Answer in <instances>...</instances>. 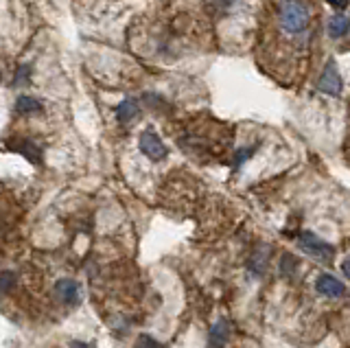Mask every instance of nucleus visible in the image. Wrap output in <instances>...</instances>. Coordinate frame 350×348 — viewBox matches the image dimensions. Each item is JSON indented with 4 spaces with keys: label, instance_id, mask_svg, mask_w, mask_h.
Instances as JSON below:
<instances>
[{
    "label": "nucleus",
    "instance_id": "obj_1",
    "mask_svg": "<svg viewBox=\"0 0 350 348\" xmlns=\"http://www.w3.org/2000/svg\"><path fill=\"white\" fill-rule=\"evenodd\" d=\"M278 18H280V25L284 29V34L298 36V34H304V31L309 29L311 12L302 0H282V3L278 5Z\"/></svg>",
    "mask_w": 350,
    "mask_h": 348
},
{
    "label": "nucleus",
    "instance_id": "obj_2",
    "mask_svg": "<svg viewBox=\"0 0 350 348\" xmlns=\"http://www.w3.org/2000/svg\"><path fill=\"white\" fill-rule=\"evenodd\" d=\"M298 243L306 254L315 260H320V263H331V260L335 258V245H331L313 232H300Z\"/></svg>",
    "mask_w": 350,
    "mask_h": 348
},
{
    "label": "nucleus",
    "instance_id": "obj_3",
    "mask_svg": "<svg viewBox=\"0 0 350 348\" xmlns=\"http://www.w3.org/2000/svg\"><path fill=\"white\" fill-rule=\"evenodd\" d=\"M138 147H140V151L145 154L149 160H153V162H158V160H164L169 156V149H167V145L162 143L160 140V136L153 132V129H145V132L140 134V138H138Z\"/></svg>",
    "mask_w": 350,
    "mask_h": 348
},
{
    "label": "nucleus",
    "instance_id": "obj_4",
    "mask_svg": "<svg viewBox=\"0 0 350 348\" xmlns=\"http://www.w3.org/2000/svg\"><path fill=\"white\" fill-rule=\"evenodd\" d=\"M317 90L326 92V94H333V96L342 92V77H339V70L335 66V62L326 64L322 77H320V81H317Z\"/></svg>",
    "mask_w": 350,
    "mask_h": 348
},
{
    "label": "nucleus",
    "instance_id": "obj_5",
    "mask_svg": "<svg viewBox=\"0 0 350 348\" xmlns=\"http://www.w3.org/2000/svg\"><path fill=\"white\" fill-rule=\"evenodd\" d=\"M55 296H57L64 304H77L81 300V287L79 282L72 278H62L55 282Z\"/></svg>",
    "mask_w": 350,
    "mask_h": 348
},
{
    "label": "nucleus",
    "instance_id": "obj_6",
    "mask_svg": "<svg viewBox=\"0 0 350 348\" xmlns=\"http://www.w3.org/2000/svg\"><path fill=\"white\" fill-rule=\"evenodd\" d=\"M230 335H232V324L226 318H219L208 331V348H226Z\"/></svg>",
    "mask_w": 350,
    "mask_h": 348
},
{
    "label": "nucleus",
    "instance_id": "obj_7",
    "mask_svg": "<svg viewBox=\"0 0 350 348\" xmlns=\"http://www.w3.org/2000/svg\"><path fill=\"white\" fill-rule=\"evenodd\" d=\"M315 289L317 293H322L326 298H342L346 293V285L342 280H337L331 274H320L315 280Z\"/></svg>",
    "mask_w": 350,
    "mask_h": 348
},
{
    "label": "nucleus",
    "instance_id": "obj_8",
    "mask_svg": "<svg viewBox=\"0 0 350 348\" xmlns=\"http://www.w3.org/2000/svg\"><path fill=\"white\" fill-rule=\"evenodd\" d=\"M267 258H269V247H267V245L256 247V250H254V254H252V258H250V269H252V274L260 276L262 271L267 269Z\"/></svg>",
    "mask_w": 350,
    "mask_h": 348
},
{
    "label": "nucleus",
    "instance_id": "obj_9",
    "mask_svg": "<svg viewBox=\"0 0 350 348\" xmlns=\"http://www.w3.org/2000/svg\"><path fill=\"white\" fill-rule=\"evenodd\" d=\"M116 116L120 123H129L138 116V103L134 99H125L116 105Z\"/></svg>",
    "mask_w": 350,
    "mask_h": 348
},
{
    "label": "nucleus",
    "instance_id": "obj_10",
    "mask_svg": "<svg viewBox=\"0 0 350 348\" xmlns=\"http://www.w3.org/2000/svg\"><path fill=\"white\" fill-rule=\"evenodd\" d=\"M328 36L339 40V38H344L348 34V18L344 14H335L331 20H328Z\"/></svg>",
    "mask_w": 350,
    "mask_h": 348
},
{
    "label": "nucleus",
    "instance_id": "obj_11",
    "mask_svg": "<svg viewBox=\"0 0 350 348\" xmlns=\"http://www.w3.org/2000/svg\"><path fill=\"white\" fill-rule=\"evenodd\" d=\"M16 110L20 114H36L42 112V103L38 99H33V96H20L16 101Z\"/></svg>",
    "mask_w": 350,
    "mask_h": 348
},
{
    "label": "nucleus",
    "instance_id": "obj_12",
    "mask_svg": "<svg viewBox=\"0 0 350 348\" xmlns=\"http://www.w3.org/2000/svg\"><path fill=\"white\" fill-rule=\"evenodd\" d=\"M16 285V274L14 271H0V293L11 291Z\"/></svg>",
    "mask_w": 350,
    "mask_h": 348
},
{
    "label": "nucleus",
    "instance_id": "obj_13",
    "mask_svg": "<svg viewBox=\"0 0 350 348\" xmlns=\"http://www.w3.org/2000/svg\"><path fill=\"white\" fill-rule=\"evenodd\" d=\"M134 348H164V344H160L156 337H151V335H147V333H142L138 340H136V344H134Z\"/></svg>",
    "mask_w": 350,
    "mask_h": 348
},
{
    "label": "nucleus",
    "instance_id": "obj_14",
    "mask_svg": "<svg viewBox=\"0 0 350 348\" xmlns=\"http://www.w3.org/2000/svg\"><path fill=\"white\" fill-rule=\"evenodd\" d=\"M282 260H284V263H280V271H282L284 276H291L293 269H295V258L291 254H284Z\"/></svg>",
    "mask_w": 350,
    "mask_h": 348
},
{
    "label": "nucleus",
    "instance_id": "obj_15",
    "mask_svg": "<svg viewBox=\"0 0 350 348\" xmlns=\"http://www.w3.org/2000/svg\"><path fill=\"white\" fill-rule=\"evenodd\" d=\"M29 72H31L29 66H22L16 75V83H29Z\"/></svg>",
    "mask_w": 350,
    "mask_h": 348
},
{
    "label": "nucleus",
    "instance_id": "obj_16",
    "mask_svg": "<svg viewBox=\"0 0 350 348\" xmlns=\"http://www.w3.org/2000/svg\"><path fill=\"white\" fill-rule=\"evenodd\" d=\"M326 3L331 5V7H335V9H346L348 0H326Z\"/></svg>",
    "mask_w": 350,
    "mask_h": 348
},
{
    "label": "nucleus",
    "instance_id": "obj_17",
    "mask_svg": "<svg viewBox=\"0 0 350 348\" xmlns=\"http://www.w3.org/2000/svg\"><path fill=\"white\" fill-rule=\"evenodd\" d=\"M70 348H94V344H83V342H70Z\"/></svg>",
    "mask_w": 350,
    "mask_h": 348
}]
</instances>
